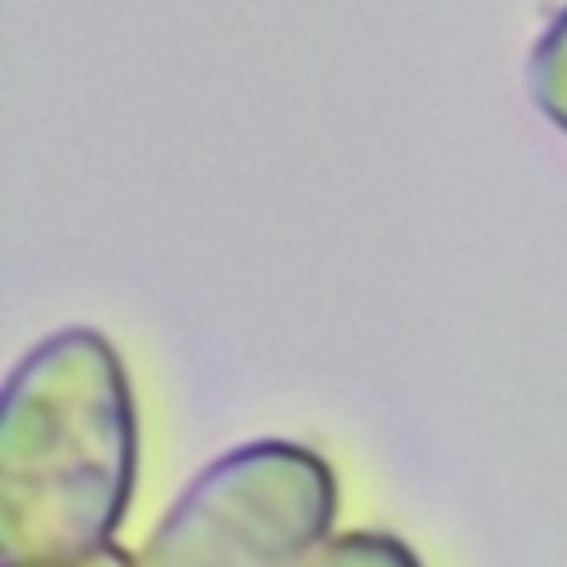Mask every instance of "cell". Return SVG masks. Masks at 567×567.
<instances>
[{
  "instance_id": "6da1fadb",
  "label": "cell",
  "mask_w": 567,
  "mask_h": 567,
  "mask_svg": "<svg viewBox=\"0 0 567 567\" xmlns=\"http://www.w3.org/2000/svg\"><path fill=\"white\" fill-rule=\"evenodd\" d=\"M137 478V421L115 346L66 328L27 350L0 408L4 567L111 545Z\"/></svg>"
},
{
  "instance_id": "7a4b0ae2",
  "label": "cell",
  "mask_w": 567,
  "mask_h": 567,
  "mask_svg": "<svg viewBox=\"0 0 567 567\" xmlns=\"http://www.w3.org/2000/svg\"><path fill=\"white\" fill-rule=\"evenodd\" d=\"M319 452L261 439L213 461L159 518L137 567H297L332 527Z\"/></svg>"
},
{
  "instance_id": "5b68a950",
  "label": "cell",
  "mask_w": 567,
  "mask_h": 567,
  "mask_svg": "<svg viewBox=\"0 0 567 567\" xmlns=\"http://www.w3.org/2000/svg\"><path fill=\"white\" fill-rule=\"evenodd\" d=\"M13 567H137L120 545H102L93 554H80V558H58V563H13Z\"/></svg>"
},
{
  "instance_id": "3957f363",
  "label": "cell",
  "mask_w": 567,
  "mask_h": 567,
  "mask_svg": "<svg viewBox=\"0 0 567 567\" xmlns=\"http://www.w3.org/2000/svg\"><path fill=\"white\" fill-rule=\"evenodd\" d=\"M527 89L540 115L567 133V4L545 22L532 58H527Z\"/></svg>"
},
{
  "instance_id": "277c9868",
  "label": "cell",
  "mask_w": 567,
  "mask_h": 567,
  "mask_svg": "<svg viewBox=\"0 0 567 567\" xmlns=\"http://www.w3.org/2000/svg\"><path fill=\"white\" fill-rule=\"evenodd\" d=\"M301 567H421V563H416V554L399 536H385V532H350V536H337L323 554H315Z\"/></svg>"
}]
</instances>
